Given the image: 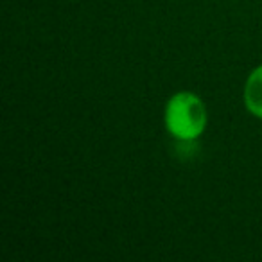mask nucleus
<instances>
[{
  "label": "nucleus",
  "mask_w": 262,
  "mask_h": 262,
  "mask_svg": "<svg viewBox=\"0 0 262 262\" xmlns=\"http://www.w3.org/2000/svg\"><path fill=\"white\" fill-rule=\"evenodd\" d=\"M164 122L165 129L172 139L182 142H194L203 135L207 127V106L203 99L194 92H178L165 104Z\"/></svg>",
  "instance_id": "obj_1"
},
{
  "label": "nucleus",
  "mask_w": 262,
  "mask_h": 262,
  "mask_svg": "<svg viewBox=\"0 0 262 262\" xmlns=\"http://www.w3.org/2000/svg\"><path fill=\"white\" fill-rule=\"evenodd\" d=\"M244 106L251 115L262 119V65L255 67L244 83Z\"/></svg>",
  "instance_id": "obj_2"
}]
</instances>
